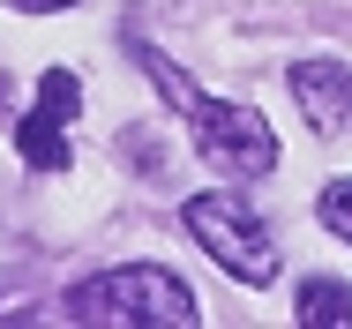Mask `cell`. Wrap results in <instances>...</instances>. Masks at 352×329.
<instances>
[{
  "label": "cell",
  "mask_w": 352,
  "mask_h": 329,
  "mask_svg": "<svg viewBox=\"0 0 352 329\" xmlns=\"http://www.w3.org/2000/svg\"><path fill=\"white\" fill-rule=\"evenodd\" d=\"M292 315H300V322H352V284H338V277H307L300 299H292Z\"/></svg>",
  "instance_id": "obj_6"
},
{
  "label": "cell",
  "mask_w": 352,
  "mask_h": 329,
  "mask_svg": "<svg viewBox=\"0 0 352 329\" xmlns=\"http://www.w3.org/2000/svg\"><path fill=\"white\" fill-rule=\"evenodd\" d=\"M8 8H23V15H53V8H75V0H8Z\"/></svg>",
  "instance_id": "obj_8"
},
{
  "label": "cell",
  "mask_w": 352,
  "mask_h": 329,
  "mask_svg": "<svg viewBox=\"0 0 352 329\" xmlns=\"http://www.w3.org/2000/svg\"><path fill=\"white\" fill-rule=\"evenodd\" d=\"M188 232H195V247L210 255L217 269H232L240 284H278V240H270V225L248 209L240 195H188V217H180Z\"/></svg>",
  "instance_id": "obj_3"
},
{
  "label": "cell",
  "mask_w": 352,
  "mask_h": 329,
  "mask_svg": "<svg viewBox=\"0 0 352 329\" xmlns=\"http://www.w3.org/2000/svg\"><path fill=\"white\" fill-rule=\"evenodd\" d=\"M135 60L150 67V82L165 90V105L188 120V135H195V157H210L217 172H232V180H263V172H278V135H270V120H263L255 105L203 98V90H195L180 67L157 53V45H135Z\"/></svg>",
  "instance_id": "obj_1"
},
{
  "label": "cell",
  "mask_w": 352,
  "mask_h": 329,
  "mask_svg": "<svg viewBox=\"0 0 352 329\" xmlns=\"http://www.w3.org/2000/svg\"><path fill=\"white\" fill-rule=\"evenodd\" d=\"M322 225H330L338 240H352V180H330V188H322Z\"/></svg>",
  "instance_id": "obj_7"
},
{
  "label": "cell",
  "mask_w": 352,
  "mask_h": 329,
  "mask_svg": "<svg viewBox=\"0 0 352 329\" xmlns=\"http://www.w3.org/2000/svg\"><path fill=\"white\" fill-rule=\"evenodd\" d=\"M75 113H82V82H75V67H53V75L38 82L30 120L15 128V150H23V165H30V172H53V165L68 157V128H75Z\"/></svg>",
  "instance_id": "obj_4"
},
{
  "label": "cell",
  "mask_w": 352,
  "mask_h": 329,
  "mask_svg": "<svg viewBox=\"0 0 352 329\" xmlns=\"http://www.w3.org/2000/svg\"><path fill=\"white\" fill-rule=\"evenodd\" d=\"M68 322H135V329H173V322H195V292L157 262H128V269H105V277H82L60 307Z\"/></svg>",
  "instance_id": "obj_2"
},
{
  "label": "cell",
  "mask_w": 352,
  "mask_h": 329,
  "mask_svg": "<svg viewBox=\"0 0 352 329\" xmlns=\"http://www.w3.org/2000/svg\"><path fill=\"white\" fill-rule=\"evenodd\" d=\"M292 105H300V120L315 135H352V67L338 60H300L292 67Z\"/></svg>",
  "instance_id": "obj_5"
}]
</instances>
